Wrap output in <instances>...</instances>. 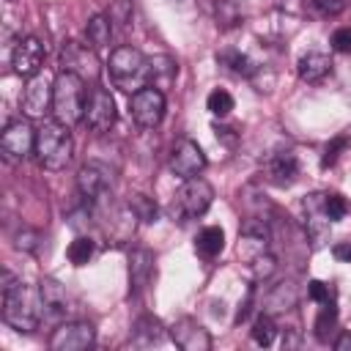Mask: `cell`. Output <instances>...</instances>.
<instances>
[{"mask_svg": "<svg viewBox=\"0 0 351 351\" xmlns=\"http://www.w3.org/2000/svg\"><path fill=\"white\" fill-rule=\"evenodd\" d=\"M0 299H3V321L16 332H36L41 321V299L27 282L14 277L8 269L0 274Z\"/></svg>", "mask_w": 351, "mask_h": 351, "instance_id": "obj_1", "label": "cell"}, {"mask_svg": "<svg viewBox=\"0 0 351 351\" xmlns=\"http://www.w3.org/2000/svg\"><path fill=\"white\" fill-rule=\"evenodd\" d=\"M107 71H110L112 85L126 93H134L145 85H151V60L129 44H121L110 52Z\"/></svg>", "mask_w": 351, "mask_h": 351, "instance_id": "obj_2", "label": "cell"}, {"mask_svg": "<svg viewBox=\"0 0 351 351\" xmlns=\"http://www.w3.org/2000/svg\"><path fill=\"white\" fill-rule=\"evenodd\" d=\"M33 154L44 170H63L74 154V140H71L69 126L58 123L55 118L44 121L36 129V151Z\"/></svg>", "mask_w": 351, "mask_h": 351, "instance_id": "obj_3", "label": "cell"}, {"mask_svg": "<svg viewBox=\"0 0 351 351\" xmlns=\"http://www.w3.org/2000/svg\"><path fill=\"white\" fill-rule=\"evenodd\" d=\"M85 80H80L77 74H69V71H60L55 80H52V118L63 126H74L82 121V112H85V88H82Z\"/></svg>", "mask_w": 351, "mask_h": 351, "instance_id": "obj_4", "label": "cell"}, {"mask_svg": "<svg viewBox=\"0 0 351 351\" xmlns=\"http://www.w3.org/2000/svg\"><path fill=\"white\" fill-rule=\"evenodd\" d=\"M211 203H214V186L206 178L192 176L178 186L173 197V217H178V222L197 219L211 208Z\"/></svg>", "mask_w": 351, "mask_h": 351, "instance_id": "obj_5", "label": "cell"}, {"mask_svg": "<svg viewBox=\"0 0 351 351\" xmlns=\"http://www.w3.org/2000/svg\"><path fill=\"white\" fill-rule=\"evenodd\" d=\"M58 63H60V71H69V74H77L80 80H96L101 74V63L96 58V49L90 44H82V41H63L60 44V52H58Z\"/></svg>", "mask_w": 351, "mask_h": 351, "instance_id": "obj_6", "label": "cell"}, {"mask_svg": "<svg viewBox=\"0 0 351 351\" xmlns=\"http://www.w3.org/2000/svg\"><path fill=\"white\" fill-rule=\"evenodd\" d=\"M165 110H167V101L156 85H145L134 90L129 99V115L140 129H156L165 118Z\"/></svg>", "mask_w": 351, "mask_h": 351, "instance_id": "obj_7", "label": "cell"}, {"mask_svg": "<svg viewBox=\"0 0 351 351\" xmlns=\"http://www.w3.org/2000/svg\"><path fill=\"white\" fill-rule=\"evenodd\" d=\"M118 118V107H115V99L110 90L93 85L85 96V112H82V123L93 132V134H104L112 129Z\"/></svg>", "mask_w": 351, "mask_h": 351, "instance_id": "obj_8", "label": "cell"}, {"mask_svg": "<svg viewBox=\"0 0 351 351\" xmlns=\"http://www.w3.org/2000/svg\"><path fill=\"white\" fill-rule=\"evenodd\" d=\"M36 151V129L27 118L8 121L0 134V154L5 162H25Z\"/></svg>", "mask_w": 351, "mask_h": 351, "instance_id": "obj_9", "label": "cell"}, {"mask_svg": "<svg viewBox=\"0 0 351 351\" xmlns=\"http://www.w3.org/2000/svg\"><path fill=\"white\" fill-rule=\"evenodd\" d=\"M96 343V329L88 321H66L49 335L52 351H88Z\"/></svg>", "mask_w": 351, "mask_h": 351, "instance_id": "obj_10", "label": "cell"}, {"mask_svg": "<svg viewBox=\"0 0 351 351\" xmlns=\"http://www.w3.org/2000/svg\"><path fill=\"white\" fill-rule=\"evenodd\" d=\"M302 208H304V230H307V239H310L313 250H321L329 241V230H332V219L326 217V208H324V192L307 195L302 200Z\"/></svg>", "mask_w": 351, "mask_h": 351, "instance_id": "obj_11", "label": "cell"}, {"mask_svg": "<svg viewBox=\"0 0 351 351\" xmlns=\"http://www.w3.org/2000/svg\"><path fill=\"white\" fill-rule=\"evenodd\" d=\"M44 55H47V49H44V44L36 36H22L14 44V49H11V69H14V74H19L25 80L36 77L41 71V66H44Z\"/></svg>", "mask_w": 351, "mask_h": 351, "instance_id": "obj_12", "label": "cell"}, {"mask_svg": "<svg viewBox=\"0 0 351 351\" xmlns=\"http://www.w3.org/2000/svg\"><path fill=\"white\" fill-rule=\"evenodd\" d=\"M203 167H206V154H203V148H200L195 140H189V137L178 140L176 148H173V156H170V173L178 176L181 181H186V178H192V176H200Z\"/></svg>", "mask_w": 351, "mask_h": 351, "instance_id": "obj_13", "label": "cell"}, {"mask_svg": "<svg viewBox=\"0 0 351 351\" xmlns=\"http://www.w3.org/2000/svg\"><path fill=\"white\" fill-rule=\"evenodd\" d=\"M19 107H22L25 118H44V112L52 110V82L41 74L30 77L25 90H22Z\"/></svg>", "mask_w": 351, "mask_h": 351, "instance_id": "obj_14", "label": "cell"}, {"mask_svg": "<svg viewBox=\"0 0 351 351\" xmlns=\"http://www.w3.org/2000/svg\"><path fill=\"white\" fill-rule=\"evenodd\" d=\"M110 184H112V176H110V170H107L104 165H99V162L82 165L80 173H77V189H80V195H82L88 203L101 200V197L110 192Z\"/></svg>", "mask_w": 351, "mask_h": 351, "instance_id": "obj_15", "label": "cell"}, {"mask_svg": "<svg viewBox=\"0 0 351 351\" xmlns=\"http://www.w3.org/2000/svg\"><path fill=\"white\" fill-rule=\"evenodd\" d=\"M38 299H41V315L49 318V321H58V318H63L71 310L66 288L58 280H52V277H44L38 282Z\"/></svg>", "mask_w": 351, "mask_h": 351, "instance_id": "obj_16", "label": "cell"}, {"mask_svg": "<svg viewBox=\"0 0 351 351\" xmlns=\"http://www.w3.org/2000/svg\"><path fill=\"white\" fill-rule=\"evenodd\" d=\"M170 337H173V343H176L178 348H184V351H208V348H211V335H208V329H203V326H200L197 321H192V318L176 321L173 329H170Z\"/></svg>", "mask_w": 351, "mask_h": 351, "instance_id": "obj_17", "label": "cell"}, {"mask_svg": "<svg viewBox=\"0 0 351 351\" xmlns=\"http://www.w3.org/2000/svg\"><path fill=\"white\" fill-rule=\"evenodd\" d=\"M296 71H299V77H302L304 82H310V85L324 82V80L332 74V58L324 55V52H315V49H313V52H307V55L299 58Z\"/></svg>", "mask_w": 351, "mask_h": 351, "instance_id": "obj_18", "label": "cell"}, {"mask_svg": "<svg viewBox=\"0 0 351 351\" xmlns=\"http://www.w3.org/2000/svg\"><path fill=\"white\" fill-rule=\"evenodd\" d=\"M299 176V159L293 151H277L269 159V178L277 186H291Z\"/></svg>", "mask_w": 351, "mask_h": 351, "instance_id": "obj_19", "label": "cell"}, {"mask_svg": "<svg viewBox=\"0 0 351 351\" xmlns=\"http://www.w3.org/2000/svg\"><path fill=\"white\" fill-rule=\"evenodd\" d=\"M132 343L137 348H151V346H159L165 343V326L159 318L154 315H140L132 326Z\"/></svg>", "mask_w": 351, "mask_h": 351, "instance_id": "obj_20", "label": "cell"}, {"mask_svg": "<svg viewBox=\"0 0 351 351\" xmlns=\"http://www.w3.org/2000/svg\"><path fill=\"white\" fill-rule=\"evenodd\" d=\"M151 271H154V255L148 250H134L129 255V280H132L134 291H143L148 285Z\"/></svg>", "mask_w": 351, "mask_h": 351, "instance_id": "obj_21", "label": "cell"}, {"mask_svg": "<svg viewBox=\"0 0 351 351\" xmlns=\"http://www.w3.org/2000/svg\"><path fill=\"white\" fill-rule=\"evenodd\" d=\"M85 38L93 49H107L112 38V19L107 14H93L85 25Z\"/></svg>", "mask_w": 351, "mask_h": 351, "instance_id": "obj_22", "label": "cell"}, {"mask_svg": "<svg viewBox=\"0 0 351 351\" xmlns=\"http://www.w3.org/2000/svg\"><path fill=\"white\" fill-rule=\"evenodd\" d=\"M222 250H225V230L222 228L208 225L195 236V252L200 258H217Z\"/></svg>", "mask_w": 351, "mask_h": 351, "instance_id": "obj_23", "label": "cell"}, {"mask_svg": "<svg viewBox=\"0 0 351 351\" xmlns=\"http://www.w3.org/2000/svg\"><path fill=\"white\" fill-rule=\"evenodd\" d=\"M274 340H277V324H274V318L269 313H261L255 318V324H252V343L271 346Z\"/></svg>", "mask_w": 351, "mask_h": 351, "instance_id": "obj_24", "label": "cell"}, {"mask_svg": "<svg viewBox=\"0 0 351 351\" xmlns=\"http://www.w3.org/2000/svg\"><path fill=\"white\" fill-rule=\"evenodd\" d=\"M335 324H337V310L335 302L332 304H321V313L315 318V337L321 343H329V337L335 335Z\"/></svg>", "mask_w": 351, "mask_h": 351, "instance_id": "obj_25", "label": "cell"}, {"mask_svg": "<svg viewBox=\"0 0 351 351\" xmlns=\"http://www.w3.org/2000/svg\"><path fill=\"white\" fill-rule=\"evenodd\" d=\"M93 252H96V244H93L88 236H77V239L69 244V250H66V255H69V261H71L74 266H85V263L93 258Z\"/></svg>", "mask_w": 351, "mask_h": 351, "instance_id": "obj_26", "label": "cell"}, {"mask_svg": "<svg viewBox=\"0 0 351 351\" xmlns=\"http://www.w3.org/2000/svg\"><path fill=\"white\" fill-rule=\"evenodd\" d=\"M293 304H296V291H293L291 282H280V285L271 291V296H269V310H271V313L291 310Z\"/></svg>", "mask_w": 351, "mask_h": 351, "instance_id": "obj_27", "label": "cell"}, {"mask_svg": "<svg viewBox=\"0 0 351 351\" xmlns=\"http://www.w3.org/2000/svg\"><path fill=\"white\" fill-rule=\"evenodd\" d=\"M217 60L222 63V66H228L230 71H236V74H252L255 71V66H252V60L247 58V55H241V52H236V49H225V52H219L217 55Z\"/></svg>", "mask_w": 351, "mask_h": 351, "instance_id": "obj_28", "label": "cell"}, {"mask_svg": "<svg viewBox=\"0 0 351 351\" xmlns=\"http://www.w3.org/2000/svg\"><path fill=\"white\" fill-rule=\"evenodd\" d=\"M206 107H208L211 115L225 118V115H230V110H233V96H230L225 88H214V90L208 93V99H206Z\"/></svg>", "mask_w": 351, "mask_h": 351, "instance_id": "obj_29", "label": "cell"}, {"mask_svg": "<svg viewBox=\"0 0 351 351\" xmlns=\"http://www.w3.org/2000/svg\"><path fill=\"white\" fill-rule=\"evenodd\" d=\"M129 208L134 217H140L143 222H156V203L145 195H132L129 197Z\"/></svg>", "mask_w": 351, "mask_h": 351, "instance_id": "obj_30", "label": "cell"}, {"mask_svg": "<svg viewBox=\"0 0 351 351\" xmlns=\"http://www.w3.org/2000/svg\"><path fill=\"white\" fill-rule=\"evenodd\" d=\"M247 269H250V274H252L255 280H266V277L277 269V261H274V255H271V252H263V255L252 258V261L247 263Z\"/></svg>", "mask_w": 351, "mask_h": 351, "instance_id": "obj_31", "label": "cell"}, {"mask_svg": "<svg viewBox=\"0 0 351 351\" xmlns=\"http://www.w3.org/2000/svg\"><path fill=\"white\" fill-rule=\"evenodd\" d=\"M307 296L318 304H332L335 302V288L332 282H321V280H310L307 282Z\"/></svg>", "mask_w": 351, "mask_h": 351, "instance_id": "obj_32", "label": "cell"}, {"mask_svg": "<svg viewBox=\"0 0 351 351\" xmlns=\"http://www.w3.org/2000/svg\"><path fill=\"white\" fill-rule=\"evenodd\" d=\"M324 208H326V217L332 222H337V219H343L348 214V203L340 195H324Z\"/></svg>", "mask_w": 351, "mask_h": 351, "instance_id": "obj_33", "label": "cell"}, {"mask_svg": "<svg viewBox=\"0 0 351 351\" xmlns=\"http://www.w3.org/2000/svg\"><path fill=\"white\" fill-rule=\"evenodd\" d=\"M14 247L22 250V252H36V250H38V233L30 230V228L16 230V236H14Z\"/></svg>", "mask_w": 351, "mask_h": 351, "instance_id": "obj_34", "label": "cell"}, {"mask_svg": "<svg viewBox=\"0 0 351 351\" xmlns=\"http://www.w3.org/2000/svg\"><path fill=\"white\" fill-rule=\"evenodd\" d=\"M313 3V8L318 11V14H324V16H337L346 5H348V0H310Z\"/></svg>", "mask_w": 351, "mask_h": 351, "instance_id": "obj_35", "label": "cell"}, {"mask_svg": "<svg viewBox=\"0 0 351 351\" xmlns=\"http://www.w3.org/2000/svg\"><path fill=\"white\" fill-rule=\"evenodd\" d=\"M332 49L335 52H351V27H337L332 33Z\"/></svg>", "mask_w": 351, "mask_h": 351, "instance_id": "obj_36", "label": "cell"}, {"mask_svg": "<svg viewBox=\"0 0 351 351\" xmlns=\"http://www.w3.org/2000/svg\"><path fill=\"white\" fill-rule=\"evenodd\" d=\"M348 145V137H335L329 145H326V151H324V159H321V165L324 167H329V165H335V159H337V154H340V148H346Z\"/></svg>", "mask_w": 351, "mask_h": 351, "instance_id": "obj_37", "label": "cell"}, {"mask_svg": "<svg viewBox=\"0 0 351 351\" xmlns=\"http://www.w3.org/2000/svg\"><path fill=\"white\" fill-rule=\"evenodd\" d=\"M332 255H335L337 261H343V263H351V241H337V244L332 247Z\"/></svg>", "mask_w": 351, "mask_h": 351, "instance_id": "obj_38", "label": "cell"}, {"mask_svg": "<svg viewBox=\"0 0 351 351\" xmlns=\"http://www.w3.org/2000/svg\"><path fill=\"white\" fill-rule=\"evenodd\" d=\"M335 348H337V351H351V332H343V335L335 340Z\"/></svg>", "mask_w": 351, "mask_h": 351, "instance_id": "obj_39", "label": "cell"}, {"mask_svg": "<svg viewBox=\"0 0 351 351\" xmlns=\"http://www.w3.org/2000/svg\"><path fill=\"white\" fill-rule=\"evenodd\" d=\"M277 3H280V5H285V3H293V0H277Z\"/></svg>", "mask_w": 351, "mask_h": 351, "instance_id": "obj_40", "label": "cell"}]
</instances>
